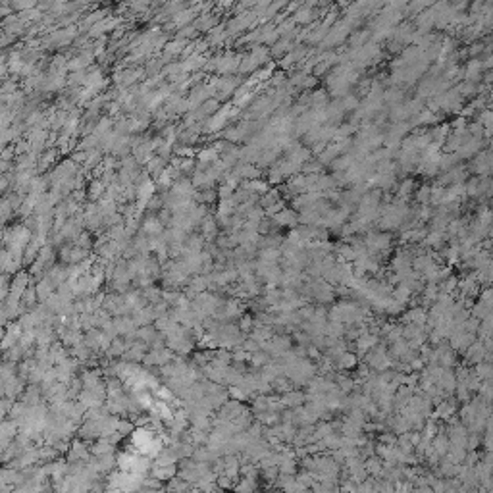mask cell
<instances>
[{
	"label": "cell",
	"mask_w": 493,
	"mask_h": 493,
	"mask_svg": "<svg viewBox=\"0 0 493 493\" xmlns=\"http://www.w3.org/2000/svg\"><path fill=\"white\" fill-rule=\"evenodd\" d=\"M303 403V395L301 393H287V395H283V405H287V407H299Z\"/></svg>",
	"instance_id": "1"
}]
</instances>
